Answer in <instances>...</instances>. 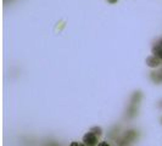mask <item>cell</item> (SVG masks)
<instances>
[{
    "mask_svg": "<svg viewBox=\"0 0 162 146\" xmlns=\"http://www.w3.org/2000/svg\"><path fill=\"white\" fill-rule=\"evenodd\" d=\"M82 141H83V144L85 146H95L99 144V143H97V141H99V136H97L95 134H93V133L89 130L88 133H85V134L83 135Z\"/></svg>",
    "mask_w": 162,
    "mask_h": 146,
    "instance_id": "cell-1",
    "label": "cell"
},
{
    "mask_svg": "<svg viewBox=\"0 0 162 146\" xmlns=\"http://www.w3.org/2000/svg\"><path fill=\"white\" fill-rule=\"evenodd\" d=\"M145 63H146V66L150 67V68H157V67H160V65H161V59H159L156 55H150V56L146 57Z\"/></svg>",
    "mask_w": 162,
    "mask_h": 146,
    "instance_id": "cell-2",
    "label": "cell"
},
{
    "mask_svg": "<svg viewBox=\"0 0 162 146\" xmlns=\"http://www.w3.org/2000/svg\"><path fill=\"white\" fill-rule=\"evenodd\" d=\"M152 52H154V54L159 57V59H161L162 60V48L159 45V44H157L156 46H154V48H152Z\"/></svg>",
    "mask_w": 162,
    "mask_h": 146,
    "instance_id": "cell-3",
    "label": "cell"
},
{
    "mask_svg": "<svg viewBox=\"0 0 162 146\" xmlns=\"http://www.w3.org/2000/svg\"><path fill=\"white\" fill-rule=\"evenodd\" d=\"M90 132L93 133V134H95L97 136H101V134H102V129L100 128V127H93V128H90Z\"/></svg>",
    "mask_w": 162,
    "mask_h": 146,
    "instance_id": "cell-4",
    "label": "cell"
},
{
    "mask_svg": "<svg viewBox=\"0 0 162 146\" xmlns=\"http://www.w3.org/2000/svg\"><path fill=\"white\" fill-rule=\"evenodd\" d=\"M157 74H156V77H151L156 83H161L162 82V70L160 71V72H156Z\"/></svg>",
    "mask_w": 162,
    "mask_h": 146,
    "instance_id": "cell-5",
    "label": "cell"
},
{
    "mask_svg": "<svg viewBox=\"0 0 162 146\" xmlns=\"http://www.w3.org/2000/svg\"><path fill=\"white\" fill-rule=\"evenodd\" d=\"M69 146H85V145H84V144H83V145H81V144H78L77 141H72V143L69 144Z\"/></svg>",
    "mask_w": 162,
    "mask_h": 146,
    "instance_id": "cell-6",
    "label": "cell"
},
{
    "mask_svg": "<svg viewBox=\"0 0 162 146\" xmlns=\"http://www.w3.org/2000/svg\"><path fill=\"white\" fill-rule=\"evenodd\" d=\"M97 146H110L106 141H100L99 144H97Z\"/></svg>",
    "mask_w": 162,
    "mask_h": 146,
    "instance_id": "cell-7",
    "label": "cell"
},
{
    "mask_svg": "<svg viewBox=\"0 0 162 146\" xmlns=\"http://www.w3.org/2000/svg\"><path fill=\"white\" fill-rule=\"evenodd\" d=\"M118 0H107V2L109 4H115V2H117Z\"/></svg>",
    "mask_w": 162,
    "mask_h": 146,
    "instance_id": "cell-8",
    "label": "cell"
},
{
    "mask_svg": "<svg viewBox=\"0 0 162 146\" xmlns=\"http://www.w3.org/2000/svg\"><path fill=\"white\" fill-rule=\"evenodd\" d=\"M159 45H160V46H161V48H162V39H161V40H160V41H159Z\"/></svg>",
    "mask_w": 162,
    "mask_h": 146,
    "instance_id": "cell-9",
    "label": "cell"
}]
</instances>
